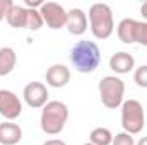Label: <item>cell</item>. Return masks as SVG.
Listing matches in <instances>:
<instances>
[{"label":"cell","instance_id":"obj_15","mask_svg":"<svg viewBox=\"0 0 147 145\" xmlns=\"http://www.w3.org/2000/svg\"><path fill=\"white\" fill-rule=\"evenodd\" d=\"M17 63V53L10 46L0 48V77H5L16 68Z\"/></svg>","mask_w":147,"mask_h":145},{"label":"cell","instance_id":"obj_3","mask_svg":"<svg viewBox=\"0 0 147 145\" xmlns=\"http://www.w3.org/2000/svg\"><path fill=\"white\" fill-rule=\"evenodd\" d=\"M69 119V108L62 101H48L41 109L39 125L46 135H58Z\"/></svg>","mask_w":147,"mask_h":145},{"label":"cell","instance_id":"obj_16","mask_svg":"<svg viewBox=\"0 0 147 145\" xmlns=\"http://www.w3.org/2000/svg\"><path fill=\"white\" fill-rule=\"evenodd\" d=\"M89 142L94 145H111L113 142V133L105 126H98L89 133Z\"/></svg>","mask_w":147,"mask_h":145},{"label":"cell","instance_id":"obj_1","mask_svg":"<svg viewBox=\"0 0 147 145\" xmlns=\"http://www.w3.org/2000/svg\"><path fill=\"white\" fill-rule=\"evenodd\" d=\"M70 62L80 73H92L101 63V51L94 41L80 39L70 50Z\"/></svg>","mask_w":147,"mask_h":145},{"label":"cell","instance_id":"obj_5","mask_svg":"<svg viewBox=\"0 0 147 145\" xmlns=\"http://www.w3.org/2000/svg\"><path fill=\"white\" fill-rule=\"evenodd\" d=\"M121 108V126L123 132L130 133V135H137L144 130L146 126V113L144 106L137 101V99H128L123 101Z\"/></svg>","mask_w":147,"mask_h":145},{"label":"cell","instance_id":"obj_18","mask_svg":"<svg viewBox=\"0 0 147 145\" xmlns=\"http://www.w3.org/2000/svg\"><path fill=\"white\" fill-rule=\"evenodd\" d=\"M111 145H135V140H134V135H130L127 132H120L113 137Z\"/></svg>","mask_w":147,"mask_h":145},{"label":"cell","instance_id":"obj_14","mask_svg":"<svg viewBox=\"0 0 147 145\" xmlns=\"http://www.w3.org/2000/svg\"><path fill=\"white\" fill-rule=\"evenodd\" d=\"M5 21L9 22L10 28H16V29H28V9L22 7V5H17L14 3L5 17Z\"/></svg>","mask_w":147,"mask_h":145},{"label":"cell","instance_id":"obj_8","mask_svg":"<svg viewBox=\"0 0 147 145\" xmlns=\"http://www.w3.org/2000/svg\"><path fill=\"white\" fill-rule=\"evenodd\" d=\"M22 113V101L12 91L0 89V116L9 121H14Z\"/></svg>","mask_w":147,"mask_h":145},{"label":"cell","instance_id":"obj_22","mask_svg":"<svg viewBox=\"0 0 147 145\" xmlns=\"http://www.w3.org/2000/svg\"><path fill=\"white\" fill-rule=\"evenodd\" d=\"M140 14H142V17L146 19V22H147V2H144L140 5Z\"/></svg>","mask_w":147,"mask_h":145},{"label":"cell","instance_id":"obj_11","mask_svg":"<svg viewBox=\"0 0 147 145\" xmlns=\"http://www.w3.org/2000/svg\"><path fill=\"white\" fill-rule=\"evenodd\" d=\"M69 82H70V70H69V67H65L62 63H55V65H51L46 70V84L50 87L60 89V87H65Z\"/></svg>","mask_w":147,"mask_h":145},{"label":"cell","instance_id":"obj_13","mask_svg":"<svg viewBox=\"0 0 147 145\" xmlns=\"http://www.w3.org/2000/svg\"><path fill=\"white\" fill-rule=\"evenodd\" d=\"M22 140V130L17 123H0V144L16 145Z\"/></svg>","mask_w":147,"mask_h":145},{"label":"cell","instance_id":"obj_17","mask_svg":"<svg viewBox=\"0 0 147 145\" xmlns=\"http://www.w3.org/2000/svg\"><path fill=\"white\" fill-rule=\"evenodd\" d=\"M134 80L139 87L147 89V65H140L139 68H135L134 72Z\"/></svg>","mask_w":147,"mask_h":145},{"label":"cell","instance_id":"obj_10","mask_svg":"<svg viewBox=\"0 0 147 145\" xmlns=\"http://www.w3.org/2000/svg\"><path fill=\"white\" fill-rule=\"evenodd\" d=\"M65 28L74 36H82L87 31V14L79 7H74L70 10H67V24H65Z\"/></svg>","mask_w":147,"mask_h":145},{"label":"cell","instance_id":"obj_12","mask_svg":"<svg viewBox=\"0 0 147 145\" xmlns=\"http://www.w3.org/2000/svg\"><path fill=\"white\" fill-rule=\"evenodd\" d=\"M110 68L115 73H128L135 68V58L128 53V51H118L115 55H111L110 58Z\"/></svg>","mask_w":147,"mask_h":145},{"label":"cell","instance_id":"obj_19","mask_svg":"<svg viewBox=\"0 0 147 145\" xmlns=\"http://www.w3.org/2000/svg\"><path fill=\"white\" fill-rule=\"evenodd\" d=\"M12 5H14L12 0H0V21H3L7 17V14H9Z\"/></svg>","mask_w":147,"mask_h":145},{"label":"cell","instance_id":"obj_20","mask_svg":"<svg viewBox=\"0 0 147 145\" xmlns=\"http://www.w3.org/2000/svg\"><path fill=\"white\" fill-rule=\"evenodd\" d=\"M24 3H26V9H41V5L45 3L43 0H24Z\"/></svg>","mask_w":147,"mask_h":145},{"label":"cell","instance_id":"obj_4","mask_svg":"<svg viewBox=\"0 0 147 145\" xmlns=\"http://www.w3.org/2000/svg\"><path fill=\"white\" fill-rule=\"evenodd\" d=\"M101 103L108 109H116L123 104V96H125V82L116 77V75H106L101 79L98 85Z\"/></svg>","mask_w":147,"mask_h":145},{"label":"cell","instance_id":"obj_9","mask_svg":"<svg viewBox=\"0 0 147 145\" xmlns=\"http://www.w3.org/2000/svg\"><path fill=\"white\" fill-rule=\"evenodd\" d=\"M48 89L45 84L41 82H29L24 91H22V99L24 103L33 109H38V108H43L46 103H48Z\"/></svg>","mask_w":147,"mask_h":145},{"label":"cell","instance_id":"obj_7","mask_svg":"<svg viewBox=\"0 0 147 145\" xmlns=\"http://www.w3.org/2000/svg\"><path fill=\"white\" fill-rule=\"evenodd\" d=\"M39 14L43 17V22L50 28V29H62L67 24V10L63 9V5L57 3V2H45L39 9Z\"/></svg>","mask_w":147,"mask_h":145},{"label":"cell","instance_id":"obj_6","mask_svg":"<svg viewBox=\"0 0 147 145\" xmlns=\"http://www.w3.org/2000/svg\"><path fill=\"white\" fill-rule=\"evenodd\" d=\"M118 39L125 44L139 43L147 48V22L146 21H135V19H121L116 28Z\"/></svg>","mask_w":147,"mask_h":145},{"label":"cell","instance_id":"obj_24","mask_svg":"<svg viewBox=\"0 0 147 145\" xmlns=\"http://www.w3.org/2000/svg\"><path fill=\"white\" fill-rule=\"evenodd\" d=\"M82 145H94V144H91V142H86V144H82Z\"/></svg>","mask_w":147,"mask_h":145},{"label":"cell","instance_id":"obj_23","mask_svg":"<svg viewBox=\"0 0 147 145\" xmlns=\"http://www.w3.org/2000/svg\"><path fill=\"white\" fill-rule=\"evenodd\" d=\"M135 145H147V137H142V138H140Z\"/></svg>","mask_w":147,"mask_h":145},{"label":"cell","instance_id":"obj_21","mask_svg":"<svg viewBox=\"0 0 147 145\" xmlns=\"http://www.w3.org/2000/svg\"><path fill=\"white\" fill-rule=\"evenodd\" d=\"M43 145H67L63 140H60V138H50V140H46Z\"/></svg>","mask_w":147,"mask_h":145},{"label":"cell","instance_id":"obj_2","mask_svg":"<svg viewBox=\"0 0 147 145\" xmlns=\"http://www.w3.org/2000/svg\"><path fill=\"white\" fill-rule=\"evenodd\" d=\"M89 29L96 39H108L115 31V21H113V10L108 3L98 2L92 3L89 12Z\"/></svg>","mask_w":147,"mask_h":145}]
</instances>
